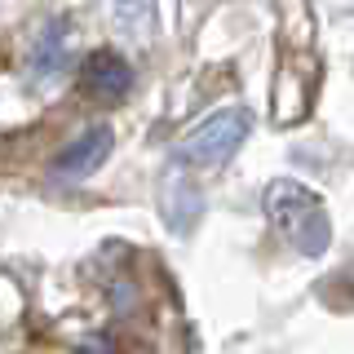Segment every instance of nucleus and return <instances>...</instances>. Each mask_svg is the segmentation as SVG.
Returning <instances> with one entry per match:
<instances>
[{
    "label": "nucleus",
    "instance_id": "1",
    "mask_svg": "<svg viewBox=\"0 0 354 354\" xmlns=\"http://www.w3.org/2000/svg\"><path fill=\"white\" fill-rule=\"evenodd\" d=\"M266 217H270V226L279 230L297 252H306V257H319L332 243V221L324 213V204H319V195L306 191L301 182L279 177V182L266 186Z\"/></svg>",
    "mask_w": 354,
    "mask_h": 354
},
{
    "label": "nucleus",
    "instance_id": "2",
    "mask_svg": "<svg viewBox=\"0 0 354 354\" xmlns=\"http://www.w3.org/2000/svg\"><path fill=\"white\" fill-rule=\"evenodd\" d=\"M243 138H248V111L226 106V111H217V115H208L204 124L182 142V160L191 164V169H221V164L243 147Z\"/></svg>",
    "mask_w": 354,
    "mask_h": 354
},
{
    "label": "nucleus",
    "instance_id": "3",
    "mask_svg": "<svg viewBox=\"0 0 354 354\" xmlns=\"http://www.w3.org/2000/svg\"><path fill=\"white\" fill-rule=\"evenodd\" d=\"M111 142H115V138H111V129H106V124L84 129L80 138H75L71 147H66L58 160H53V173L66 177V182H75V177H88V173H93L97 164H102L106 155H111Z\"/></svg>",
    "mask_w": 354,
    "mask_h": 354
},
{
    "label": "nucleus",
    "instance_id": "4",
    "mask_svg": "<svg viewBox=\"0 0 354 354\" xmlns=\"http://www.w3.org/2000/svg\"><path fill=\"white\" fill-rule=\"evenodd\" d=\"M84 88L93 97H106V102H115V97H124L133 88V66L120 58V53L111 49H97L93 58L84 62Z\"/></svg>",
    "mask_w": 354,
    "mask_h": 354
},
{
    "label": "nucleus",
    "instance_id": "5",
    "mask_svg": "<svg viewBox=\"0 0 354 354\" xmlns=\"http://www.w3.org/2000/svg\"><path fill=\"white\" fill-rule=\"evenodd\" d=\"M53 40H58V31H49V40H40V49H36V75L62 66V44H53Z\"/></svg>",
    "mask_w": 354,
    "mask_h": 354
}]
</instances>
